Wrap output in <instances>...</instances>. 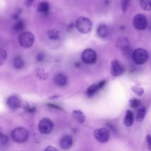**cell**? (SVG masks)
Here are the masks:
<instances>
[{
  "instance_id": "obj_1",
  "label": "cell",
  "mask_w": 151,
  "mask_h": 151,
  "mask_svg": "<svg viewBox=\"0 0 151 151\" xmlns=\"http://www.w3.org/2000/svg\"><path fill=\"white\" fill-rule=\"evenodd\" d=\"M76 27L80 33L87 34L92 29V22L89 18L80 17L76 21Z\"/></svg>"
},
{
  "instance_id": "obj_2",
  "label": "cell",
  "mask_w": 151,
  "mask_h": 151,
  "mask_svg": "<svg viewBox=\"0 0 151 151\" xmlns=\"http://www.w3.org/2000/svg\"><path fill=\"white\" fill-rule=\"evenodd\" d=\"M133 61L139 65H142L146 63L149 58V54L146 50L142 48L135 49L132 53Z\"/></svg>"
},
{
  "instance_id": "obj_3",
  "label": "cell",
  "mask_w": 151,
  "mask_h": 151,
  "mask_svg": "<svg viewBox=\"0 0 151 151\" xmlns=\"http://www.w3.org/2000/svg\"><path fill=\"white\" fill-rule=\"evenodd\" d=\"M13 140L19 143L26 142L28 138V132L24 127H17L14 129L11 133Z\"/></svg>"
},
{
  "instance_id": "obj_4",
  "label": "cell",
  "mask_w": 151,
  "mask_h": 151,
  "mask_svg": "<svg viewBox=\"0 0 151 151\" xmlns=\"http://www.w3.org/2000/svg\"><path fill=\"white\" fill-rule=\"evenodd\" d=\"M34 36L30 32L25 31L22 32L18 38L19 43L22 47L29 48L34 42Z\"/></svg>"
},
{
  "instance_id": "obj_5",
  "label": "cell",
  "mask_w": 151,
  "mask_h": 151,
  "mask_svg": "<svg viewBox=\"0 0 151 151\" xmlns=\"http://www.w3.org/2000/svg\"><path fill=\"white\" fill-rule=\"evenodd\" d=\"M82 61L87 64H94L97 60V54L96 51L91 48L84 50L81 54Z\"/></svg>"
},
{
  "instance_id": "obj_6",
  "label": "cell",
  "mask_w": 151,
  "mask_h": 151,
  "mask_svg": "<svg viewBox=\"0 0 151 151\" xmlns=\"http://www.w3.org/2000/svg\"><path fill=\"white\" fill-rule=\"evenodd\" d=\"M54 124L48 118H43L41 119L38 124V129L40 132L44 134H49L53 129Z\"/></svg>"
},
{
  "instance_id": "obj_7",
  "label": "cell",
  "mask_w": 151,
  "mask_h": 151,
  "mask_svg": "<svg viewBox=\"0 0 151 151\" xmlns=\"http://www.w3.org/2000/svg\"><path fill=\"white\" fill-rule=\"evenodd\" d=\"M133 24L137 29L143 30L146 28L147 25V18L145 15L138 14L134 17L133 19Z\"/></svg>"
},
{
  "instance_id": "obj_8",
  "label": "cell",
  "mask_w": 151,
  "mask_h": 151,
  "mask_svg": "<svg viewBox=\"0 0 151 151\" xmlns=\"http://www.w3.org/2000/svg\"><path fill=\"white\" fill-rule=\"evenodd\" d=\"M94 136L98 141L104 143L109 140L110 133L107 129L102 127L96 129L94 132Z\"/></svg>"
},
{
  "instance_id": "obj_9",
  "label": "cell",
  "mask_w": 151,
  "mask_h": 151,
  "mask_svg": "<svg viewBox=\"0 0 151 151\" xmlns=\"http://www.w3.org/2000/svg\"><path fill=\"white\" fill-rule=\"evenodd\" d=\"M124 71V68L117 60H113L111 62L110 72L114 77L121 76Z\"/></svg>"
},
{
  "instance_id": "obj_10",
  "label": "cell",
  "mask_w": 151,
  "mask_h": 151,
  "mask_svg": "<svg viewBox=\"0 0 151 151\" xmlns=\"http://www.w3.org/2000/svg\"><path fill=\"white\" fill-rule=\"evenodd\" d=\"M129 40L124 37H119L116 41V46L122 51H126L129 48Z\"/></svg>"
},
{
  "instance_id": "obj_11",
  "label": "cell",
  "mask_w": 151,
  "mask_h": 151,
  "mask_svg": "<svg viewBox=\"0 0 151 151\" xmlns=\"http://www.w3.org/2000/svg\"><path fill=\"white\" fill-rule=\"evenodd\" d=\"M6 104L10 109L15 110L21 107V101L17 97L12 96L8 97L6 101Z\"/></svg>"
},
{
  "instance_id": "obj_12",
  "label": "cell",
  "mask_w": 151,
  "mask_h": 151,
  "mask_svg": "<svg viewBox=\"0 0 151 151\" xmlns=\"http://www.w3.org/2000/svg\"><path fill=\"white\" fill-rule=\"evenodd\" d=\"M73 143V137L70 135H66L63 137L60 141V145L63 149H68Z\"/></svg>"
},
{
  "instance_id": "obj_13",
  "label": "cell",
  "mask_w": 151,
  "mask_h": 151,
  "mask_svg": "<svg viewBox=\"0 0 151 151\" xmlns=\"http://www.w3.org/2000/svg\"><path fill=\"white\" fill-rule=\"evenodd\" d=\"M54 81L55 84L58 86L63 87L67 84V78L64 74L62 73H58L55 76Z\"/></svg>"
},
{
  "instance_id": "obj_14",
  "label": "cell",
  "mask_w": 151,
  "mask_h": 151,
  "mask_svg": "<svg viewBox=\"0 0 151 151\" xmlns=\"http://www.w3.org/2000/svg\"><path fill=\"white\" fill-rule=\"evenodd\" d=\"M109 27L105 24H100L97 28V34L100 38H106L109 34Z\"/></svg>"
},
{
  "instance_id": "obj_15",
  "label": "cell",
  "mask_w": 151,
  "mask_h": 151,
  "mask_svg": "<svg viewBox=\"0 0 151 151\" xmlns=\"http://www.w3.org/2000/svg\"><path fill=\"white\" fill-rule=\"evenodd\" d=\"M134 121V114L131 110H127L126 116L123 120V123L126 127H130L132 125Z\"/></svg>"
},
{
  "instance_id": "obj_16",
  "label": "cell",
  "mask_w": 151,
  "mask_h": 151,
  "mask_svg": "<svg viewBox=\"0 0 151 151\" xmlns=\"http://www.w3.org/2000/svg\"><path fill=\"white\" fill-rule=\"evenodd\" d=\"M50 9L49 4L46 1H42L40 2L37 6V11L38 12L45 14L48 12Z\"/></svg>"
},
{
  "instance_id": "obj_17",
  "label": "cell",
  "mask_w": 151,
  "mask_h": 151,
  "mask_svg": "<svg viewBox=\"0 0 151 151\" xmlns=\"http://www.w3.org/2000/svg\"><path fill=\"white\" fill-rule=\"evenodd\" d=\"M72 116L77 122L80 123H84L86 120V117L84 114L80 110H74L72 113Z\"/></svg>"
},
{
  "instance_id": "obj_18",
  "label": "cell",
  "mask_w": 151,
  "mask_h": 151,
  "mask_svg": "<svg viewBox=\"0 0 151 151\" xmlns=\"http://www.w3.org/2000/svg\"><path fill=\"white\" fill-rule=\"evenodd\" d=\"M99 88L98 87L97 84H92L91 86H90L87 90H86V94L88 97H91L92 96H93L99 90Z\"/></svg>"
},
{
  "instance_id": "obj_19",
  "label": "cell",
  "mask_w": 151,
  "mask_h": 151,
  "mask_svg": "<svg viewBox=\"0 0 151 151\" xmlns=\"http://www.w3.org/2000/svg\"><path fill=\"white\" fill-rule=\"evenodd\" d=\"M13 65L16 69H21L24 65V62L20 56H16L13 60Z\"/></svg>"
},
{
  "instance_id": "obj_20",
  "label": "cell",
  "mask_w": 151,
  "mask_h": 151,
  "mask_svg": "<svg viewBox=\"0 0 151 151\" xmlns=\"http://www.w3.org/2000/svg\"><path fill=\"white\" fill-rule=\"evenodd\" d=\"M47 36L50 40H57L60 38V32L55 29H51L47 32Z\"/></svg>"
},
{
  "instance_id": "obj_21",
  "label": "cell",
  "mask_w": 151,
  "mask_h": 151,
  "mask_svg": "<svg viewBox=\"0 0 151 151\" xmlns=\"http://www.w3.org/2000/svg\"><path fill=\"white\" fill-rule=\"evenodd\" d=\"M145 114H146V109L145 107H140L137 112V114H136V119L138 122H141L142 121L145 117Z\"/></svg>"
},
{
  "instance_id": "obj_22",
  "label": "cell",
  "mask_w": 151,
  "mask_h": 151,
  "mask_svg": "<svg viewBox=\"0 0 151 151\" xmlns=\"http://www.w3.org/2000/svg\"><path fill=\"white\" fill-rule=\"evenodd\" d=\"M140 5L145 11H151V0H140Z\"/></svg>"
},
{
  "instance_id": "obj_23",
  "label": "cell",
  "mask_w": 151,
  "mask_h": 151,
  "mask_svg": "<svg viewBox=\"0 0 151 151\" xmlns=\"http://www.w3.org/2000/svg\"><path fill=\"white\" fill-rule=\"evenodd\" d=\"M24 23L22 20H17L16 22L14 24L13 28L14 30L16 32H20L24 29Z\"/></svg>"
},
{
  "instance_id": "obj_24",
  "label": "cell",
  "mask_w": 151,
  "mask_h": 151,
  "mask_svg": "<svg viewBox=\"0 0 151 151\" xmlns=\"http://www.w3.org/2000/svg\"><path fill=\"white\" fill-rule=\"evenodd\" d=\"M36 74L38 78L42 80H45L48 78V74H47V73H45L43 70L40 68H38L36 70Z\"/></svg>"
},
{
  "instance_id": "obj_25",
  "label": "cell",
  "mask_w": 151,
  "mask_h": 151,
  "mask_svg": "<svg viewBox=\"0 0 151 151\" xmlns=\"http://www.w3.org/2000/svg\"><path fill=\"white\" fill-rule=\"evenodd\" d=\"M9 142L8 137L2 132H0V145L5 146Z\"/></svg>"
},
{
  "instance_id": "obj_26",
  "label": "cell",
  "mask_w": 151,
  "mask_h": 151,
  "mask_svg": "<svg viewBox=\"0 0 151 151\" xmlns=\"http://www.w3.org/2000/svg\"><path fill=\"white\" fill-rule=\"evenodd\" d=\"M6 58H7L6 51L2 48H0V65H2L5 63Z\"/></svg>"
},
{
  "instance_id": "obj_27",
  "label": "cell",
  "mask_w": 151,
  "mask_h": 151,
  "mask_svg": "<svg viewBox=\"0 0 151 151\" xmlns=\"http://www.w3.org/2000/svg\"><path fill=\"white\" fill-rule=\"evenodd\" d=\"M129 106L132 108H136L140 106V101L137 99L133 98L129 100Z\"/></svg>"
},
{
  "instance_id": "obj_28",
  "label": "cell",
  "mask_w": 151,
  "mask_h": 151,
  "mask_svg": "<svg viewBox=\"0 0 151 151\" xmlns=\"http://www.w3.org/2000/svg\"><path fill=\"white\" fill-rule=\"evenodd\" d=\"M130 0H121V7L123 12H125L128 8Z\"/></svg>"
},
{
  "instance_id": "obj_29",
  "label": "cell",
  "mask_w": 151,
  "mask_h": 151,
  "mask_svg": "<svg viewBox=\"0 0 151 151\" xmlns=\"http://www.w3.org/2000/svg\"><path fill=\"white\" fill-rule=\"evenodd\" d=\"M132 89L133 91V92H134L138 96H142L144 93L143 89L142 87H140L135 86V87H132Z\"/></svg>"
},
{
  "instance_id": "obj_30",
  "label": "cell",
  "mask_w": 151,
  "mask_h": 151,
  "mask_svg": "<svg viewBox=\"0 0 151 151\" xmlns=\"http://www.w3.org/2000/svg\"><path fill=\"white\" fill-rule=\"evenodd\" d=\"M44 58H45V54L42 52L38 53L36 56V59H37V61H38V62L42 61L44 60Z\"/></svg>"
},
{
  "instance_id": "obj_31",
  "label": "cell",
  "mask_w": 151,
  "mask_h": 151,
  "mask_svg": "<svg viewBox=\"0 0 151 151\" xmlns=\"http://www.w3.org/2000/svg\"><path fill=\"white\" fill-rule=\"evenodd\" d=\"M146 140L147 145V149L149 150H151V136L149 134H147L146 136Z\"/></svg>"
},
{
  "instance_id": "obj_32",
  "label": "cell",
  "mask_w": 151,
  "mask_h": 151,
  "mask_svg": "<svg viewBox=\"0 0 151 151\" xmlns=\"http://www.w3.org/2000/svg\"><path fill=\"white\" fill-rule=\"evenodd\" d=\"M44 151H58V150L55 147H53V146H47V147L45 149Z\"/></svg>"
},
{
  "instance_id": "obj_33",
  "label": "cell",
  "mask_w": 151,
  "mask_h": 151,
  "mask_svg": "<svg viewBox=\"0 0 151 151\" xmlns=\"http://www.w3.org/2000/svg\"><path fill=\"white\" fill-rule=\"evenodd\" d=\"M106 83V80H102V81H100V82L97 84V85H98V87H99V89H101V88H103V87L105 86Z\"/></svg>"
},
{
  "instance_id": "obj_34",
  "label": "cell",
  "mask_w": 151,
  "mask_h": 151,
  "mask_svg": "<svg viewBox=\"0 0 151 151\" xmlns=\"http://www.w3.org/2000/svg\"><path fill=\"white\" fill-rule=\"evenodd\" d=\"M34 0H25L24 1V4L26 6H29L32 5V2H34Z\"/></svg>"
},
{
  "instance_id": "obj_35",
  "label": "cell",
  "mask_w": 151,
  "mask_h": 151,
  "mask_svg": "<svg viewBox=\"0 0 151 151\" xmlns=\"http://www.w3.org/2000/svg\"><path fill=\"white\" fill-rule=\"evenodd\" d=\"M48 105L50 107H52V108H54V109H60V107L57 105H55V104H51V103H49Z\"/></svg>"
}]
</instances>
